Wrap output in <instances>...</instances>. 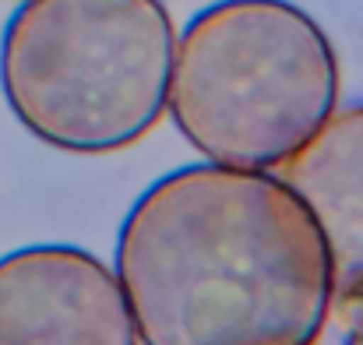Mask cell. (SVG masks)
<instances>
[{"label": "cell", "instance_id": "2", "mask_svg": "<svg viewBox=\"0 0 363 345\" xmlns=\"http://www.w3.org/2000/svg\"><path fill=\"white\" fill-rule=\"evenodd\" d=\"M335 113V50L286 0H219L177 35L169 116L216 166L279 173Z\"/></svg>", "mask_w": 363, "mask_h": 345}, {"label": "cell", "instance_id": "5", "mask_svg": "<svg viewBox=\"0 0 363 345\" xmlns=\"http://www.w3.org/2000/svg\"><path fill=\"white\" fill-rule=\"evenodd\" d=\"M279 176L325 236L332 321L346 342L363 345V106L339 110Z\"/></svg>", "mask_w": 363, "mask_h": 345}, {"label": "cell", "instance_id": "3", "mask_svg": "<svg viewBox=\"0 0 363 345\" xmlns=\"http://www.w3.org/2000/svg\"><path fill=\"white\" fill-rule=\"evenodd\" d=\"M173 57L159 0H21L0 39V89L39 141L106 155L169 110Z\"/></svg>", "mask_w": 363, "mask_h": 345}, {"label": "cell", "instance_id": "4", "mask_svg": "<svg viewBox=\"0 0 363 345\" xmlns=\"http://www.w3.org/2000/svg\"><path fill=\"white\" fill-rule=\"evenodd\" d=\"M0 345H141L113 268L78 247L0 257Z\"/></svg>", "mask_w": 363, "mask_h": 345}, {"label": "cell", "instance_id": "6", "mask_svg": "<svg viewBox=\"0 0 363 345\" xmlns=\"http://www.w3.org/2000/svg\"><path fill=\"white\" fill-rule=\"evenodd\" d=\"M314 345H353V342H346V339H321V342H314Z\"/></svg>", "mask_w": 363, "mask_h": 345}, {"label": "cell", "instance_id": "1", "mask_svg": "<svg viewBox=\"0 0 363 345\" xmlns=\"http://www.w3.org/2000/svg\"><path fill=\"white\" fill-rule=\"evenodd\" d=\"M113 271L141 345H314L332 321L325 236L279 173H166L127 212Z\"/></svg>", "mask_w": 363, "mask_h": 345}]
</instances>
